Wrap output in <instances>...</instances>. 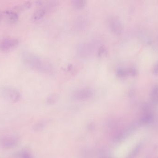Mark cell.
Instances as JSON below:
<instances>
[{"label":"cell","mask_w":158,"mask_h":158,"mask_svg":"<svg viewBox=\"0 0 158 158\" xmlns=\"http://www.w3.org/2000/svg\"><path fill=\"white\" fill-rule=\"evenodd\" d=\"M22 58L24 63L33 70L48 74H52L54 72V68L51 63L31 52H23Z\"/></svg>","instance_id":"1"},{"label":"cell","mask_w":158,"mask_h":158,"mask_svg":"<svg viewBox=\"0 0 158 158\" xmlns=\"http://www.w3.org/2000/svg\"><path fill=\"white\" fill-rule=\"evenodd\" d=\"M20 92L14 88L10 86L0 87V98L8 102L15 103L20 100Z\"/></svg>","instance_id":"2"},{"label":"cell","mask_w":158,"mask_h":158,"mask_svg":"<svg viewBox=\"0 0 158 158\" xmlns=\"http://www.w3.org/2000/svg\"><path fill=\"white\" fill-rule=\"evenodd\" d=\"M19 44L18 39L13 38H6L0 41V51L8 52L17 48Z\"/></svg>","instance_id":"3"},{"label":"cell","mask_w":158,"mask_h":158,"mask_svg":"<svg viewBox=\"0 0 158 158\" xmlns=\"http://www.w3.org/2000/svg\"><path fill=\"white\" fill-rule=\"evenodd\" d=\"M107 24L112 33L116 35L122 34L123 30V25L119 19L116 16H109L107 19Z\"/></svg>","instance_id":"4"},{"label":"cell","mask_w":158,"mask_h":158,"mask_svg":"<svg viewBox=\"0 0 158 158\" xmlns=\"http://www.w3.org/2000/svg\"><path fill=\"white\" fill-rule=\"evenodd\" d=\"M19 140V138L18 136L15 135H6L2 138L1 140V144L4 148H11L18 144Z\"/></svg>","instance_id":"5"},{"label":"cell","mask_w":158,"mask_h":158,"mask_svg":"<svg viewBox=\"0 0 158 158\" xmlns=\"http://www.w3.org/2000/svg\"><path fill=\"white\" fill-rule=\"evenodd\" d=\"M93 92L92 89L89 88H83L75 90L73 96L75 98L79 100H86L92 97Z\"/></svg>","instance_id":"6"},{"label":"cell","mask_w":158,"mask_h":158,"mask_svg":"<svg viewBox=\"0 0 158 158\" xmlns=\"http://www.w3.org/2000/svg\"><path fill=\"white\" fill-rule=\"evenodd\" d=\"M94 46L90 43H84L79 45L78 53L80 56L87 57L93 53Z\"/></svg>","instance_id":"7"},{"label":"cell","mask_w":158,"mask_h":158,"mask_svg":"<svg viewBox=\"0 0 158 158\" xmlns=\"http://www.w3.org/2000/svg\"><path fill=\"white\" fill-rule=\"evenodd\" d=\"M87 18L84 17H79L75 22L76 29L78 30H83L87 29L88 26V22Z\"/></svg>","instance_id":"8"},{"label":"cell","mask_w":158,"mask_h":158,"mask_svg":"<svg viewBox=\"0 0 158 158\" xmlns=\"http://www.w3.org/2000/svg\"><path fill=\"white\" fill-rule=\"evenodd\" d=\"M47 13L48 12L44 6H42L35 11L32 16V20L35 22L39 21L42 19Z\"/></svg>","instance_id":"9"},{"label":"cell","mask_w":158,"mask_h":158,"mask_svg":"<svg viewBox=\"0 0 158 158\" xmlns=\"http://www.w3.org/2000/svg\"><path fill=\"white\" fill-rule=\"evenodd\" d=\"M4 14L7 17L8 21L11 23H15L18 20V16L15 12L11 10H6L4 12Z\"/></svg>","instance_id":"10"},{"label":"cell","mask_w":158,"mask_h":158,"mask_svg":"<svg viewBox=\"0 0 158 158\" xmlns=\"http://www.w3.org/2000/svg\"><path fill=\"white\" fill-rule=\"evenodd\" d=\"M73 7L76 9H81L85 7L86 2L84 0H74L71 1Z\"/></svg>","instance_id":"11"},{"label":"cell","mask_w":158,"mask_h":158,"mask_svg":"<svg viewBox=\"0 0 158 158\" xmlns=\"http://www.w3.org/2000/svg\"><path fill=\"white\" fill-rule=\"evenodd\" d=\"M151 99L154 103H158V86L153 88L151 92Z\"/></svg>","instance_id":"12"},{"label":"cell","mask_w":158,"mask_h":158,"mask_svg":"<svg viewBox=\"0 0 158 158\" xmlns=\"http://www.w3.org/2000/svg\"><path fill=\"white\" fill-rule=\"evenodd\" d=\"M128 74V69L120 68L116 71V75L120 78H124Z\"/></svg>","instance_id":"13"},{"label":"cell","mask_w":158,"mask_h":158,"mask_svg":"<svg viewBox=\"0 0 158 158\" xmlns=\"http://www.w3.org/2000/svg\"><path fill=\"white\" fill-rule=\"evenodd\" d=\"M21 158H34L31 152L27 149L22 151L21 153Z\"/></svg>","instance_id":"14"},{"label":"cell","mask_w":158,"mask_h":158,"mask_svg":"<svg viewBox=\"0 0 158 158\" xmlns=\"http://www.w3.org/2000/svg\"><path fill=\"white\" fill-rule=\"evenodd\" d=\"M57 100V96L56 94H52L48 97L47 98V102L49 104H53L56 102Z\"/></svg>","instance_id":"15"},{"label":"cell","mask_w":158,"mask_h":158,"mask_svg":"<svg viewBox=\"0 0 158 158\" xmlns=\"http://www.w3.org/2000/svg\"><path fill=\"white\" fill-rule=\"evenodd\" d=\"M152 116L150 114H148L141 119V122H142V123H147L152 120Z\"/></svg>","instance_id":"16"},{"label":"cell","mask_w":158,"mask_h":158,"mask_svg":"<svg viewBox=\"0 0 158 158\" xmlns=\"http://www.w3.org/2000/svg\"><path fill=\"white\" fill-rule=\"evenodd\" d=\"M44 124L42 122H41V123H38L35 125L33 127V129L36 131H40L44 127Z\"/></svg>","instance_id":"17"},{"label":"cell","mask_w":158,"mask_h":158,"mask_svg":"<svg viewBox=\"0 0 158 158\" xmlns=\"http://www.w3.org/2000/svg\"><path fill=\"white\" fill-rule=\"evenodd\" d=\"M31 6V3L29 2H27L23 3L21 6L19 7V9L21 10H26V9H29Z\"/></svg>","instance_id":"18"},{"label":"cell","mask_w":158,"mask_h":158,"mask_svg":"<svg viewBox=\"0 0 158 158\" xmlns=\"http://www.w3.org/2000/svg\"><path fill=\"white\" fill-rule=\"evenodd\" d=\"M128 74H130V75L132 76H135L136 75L137 72L136 70L134 68H130L128 69Z\"/></svg>","instance_id":"19"},{"label":"cell","mask_w":158,"mask_h":158,"mask_svg":"<svg viewBox=\"0 0 158 158\" xmlns=\"http://www.w3.org/2000/svg\"><path fill=\"white\" fill-rule=\"evenodd\" d=\"M106 52V50L105 48L104 47H101L98 51V55L99 56H102L103 54H105Z\"/></svg>","instance_id":"20"},{"label":"cell","mask_w":158,"mask_h":158,"mask_svg":"<svg viewBox=\"0 0 158 158\" xmlns=\"http://www.w3.org/2000/svg\"><path fill=\"white\" fill-rule=\"evenodd\" d=\"M153 73L154 75H158V62L155 64L153 67Z\"/></svg>","instance_id":"21"},{"label":"cell","mask_w":158,"mask_h":158,"mask_svg":"<svg viewBox=\"0 0 158 158\" xmlns=\"http://www.w3.org/2000/svg\"><path fill=\"white\" fill-rule=\"evenodd\" d=\"M1 15H0V19H1Z\"/></svg>","instance_id":"22"}]
</instances>
